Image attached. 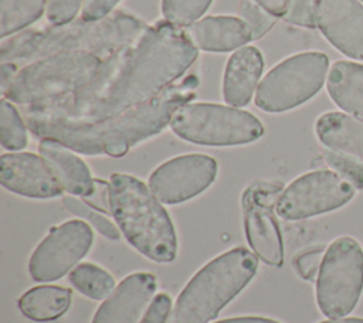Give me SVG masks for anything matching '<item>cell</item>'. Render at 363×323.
I'll list each match as a JSON object with an SVG mask.
<instances>
[{
    "label": "cell",
    "mask_w": 363,
    "mask_h": 323,
    "mask_svg": "<svg viewBox=\"0 0 363 323\" xmlns=\"http://www.w3.org/2000/svg\"><path fill=\"white\" fill-rule=\"evenodd\" d=\"M157 289V279L149 272L128 275L96 309L91 323H138Z\"/></svg>",
    "instance_id": "2e32d148"
},
{
    "label": "cell",
    "mask_w": 363,
    "mask_h": 323,
    "mask_svg": "<svg viewBox=\"0 0 363 323\" xmlns=\"http://www.w3.org/2000/svg\"><path fill=\"white\" fill-rule=\"evenodd\" d=\"M284 20L299 27L315 28L313 0H291L286 13L284 14Z\"/></svg>",
    "instance_id": "1f68e13d"
},
{
    "label": "cell",
    "mask_w": 363,
    "mask_h": 323,
    "mask_svg": "<svg viewBox=\"0 0 363 323\" xmlns=\"http://www.w3.org/2000/svg\"><path fill=\"white\" fill-rule=\"evenodd\" d=\"M354 196V187L333 170H313L296 177L279 194L277 215L288 220H305L346 205Z\"/></svg>",
    "instance_id": "30bf717a"
},
{
    "label": "cell",
    "mask_w": 363,
    "mask_h": 323,
    "mask_svg": "<svg viewBox=\"0 0 363 323\" xmlns=\"http://www.w3.org/2000/svg\"><path fill=\"white\" fill-rule=\"evenodd\" d=\"M197 50L228 52L252 40L242 18L234 16H207L184 28Z\"/></svg>",
    "instance_id": "ac0fdd59"
},
{
    "label": "cell",
    "mask_w": 363,
    "mask_h": 323,
    "mask_svg": "<svg viewBox=\"0 0 363 323\" xmlns=\"http://www.w3.org/2000/svg\"><path fill=\"white\" fill-rule=\"evenodd\" d=\"M319 142L363 162V120L342 112H326L315 123Z\"/></svg>",
    "instance_id": "ffe728a7"
},
{
    "label": "cell",
    "mask_w": 363,
    "mask_h": 323,
    "mask_svg": "<svg viewBox=\"0 0 363 323\" xmlns=\"http://www.w3.org/2000/svg\"><path fill=\"white\" fill-rule=\"evenodd\" d=\"M216 159L203 153L176 156L157 166L149 177V188L163 204L184 203L207 190L217 177Z\"/></svg>",
    "instance_id": "4fadbf2b"
},
{
    "label": "cell",
    "mask_w": 363,
    "mask_h": 323,
    "mask_svg": "<svg viewBox=\"0 0 363 323\" xmlns=\"http://www.w3.org/2000/svg\"><path fill=\"white\" fill-rule=\"evenodd\" d=\"M240 18L247 24L252 40L264 37L277 23V17L268 13L255 0H241Z\"/></svg>",
    "instance_id": "f1b7e54d"
},
{
    "label": "cell",
    "mask_w": 363,
    "mask_h": 323,
    "mask_svg": "<svg viewBox=\"0 0 363 323\" xmlns=\"http://www.w3.org/2000/svg\"><path fill=\"white\" fill-rule=\"evenodd\" d=\"M72 290L57 285L30 288L18 299L20 312L34 322H50L61 317L71 306Z\"/></svg>",
    "instance_id": "7402d4cb"
},
{
    "label": "cell",
    "mask_w": 363,
    "mask_h": 323,
    "mask_svg": "<svg viewBox=\"0 0 363 323\" xmlns=\"http://www.w3.org/2000/svg\"><path fill=\"white\" fill-rule=\"evenodd\" d=\"M329 58L319 51L291 55L261 79L254 102L268 113L291 110L313 98L325 84Z\"/></svg>",
    "instance_id": "ba28073f"
},
{
    "label": "cell",
    "mask_w": 363,
    "mask_h": 323,
    "mask_svg": "<svg viewBox=\"0 0 363 323\" xmlns=\"http://www.w3.org/2000/svg\"><path fill=\"white\" fill-rule=\"evenodd\" d=\"M85 203H88L95 210L111 215V186L109 181L95 178L94 180V190L89 196L82 198Z\"/></svg>",
    "instance_id": "e575fe53"
},
{
    "label": "cell",
    "mask_w": 363,
    "mask_h": 323,
    "mask_svg": "<svg viewBox=\"0 0 363 323\" xmlns=\"http://www.w3.org/2000/svg\"><path fill=\"white\" fill-rule=\"evenodd\" d=\"M172 312V298L167 293L156 295L139 323H167Z\"/></svg>",
    "instance_id": "d6a6232c"
},
{
    "label": "cell",
    "mask_w": 363,
    "mask_h": 323,
    "mask_svg": "<svg viewBox=\"0 0 363 323\" xmlns=\"http://www.w3.org/2000/svg\"><path fill=\"white\" fill-rule=\"evenodd\" d=\"M68 280L78 292L95 300L106 299L116 288L113 276L91 262L78 264L69 272Z\"/></svg>",
    "instance_id": "cb8c5ba5"
},
{
    "label": "cell",
    "mask_w": 363,
    "mask_h": 323,
    "mask_svg": "<svg viewBox=\"0 0 363 323\" xmlns=\"http://www.w3.org/2000/svg\"><path fill=\"white\" fill-rule=\"evenodd\" d=\"M18 65L13 64V62H1V91H4L10 82L13 81V78L16 76V74L18 72Z\"/></svg>",
    "instance_id": "74e56055"
},
{
    "label": "cell",
    "mask_w": 363,
    "mask_h": 323,
    "mask_svg": "<svg viewBox=\"0 0 363 323\" xmlns=\"http://www.w3.org/2000/svg\"><path fill=\"white\" fill-rule=\"evenodd\" d=\"M199 86L196 74L186 75L157 98L96 122H81L26 112L28 130L38 139L50 137L88 156L122 157L138 143L160 133L174 112L189 103Z\"/></svg>",
    "instance_id": "7a4b0ae2"
},
{
    "label": "cell",
    "mask_w": 363,
    "mask_h": 323,
    "mask_svg": "<svg viewBox=\"0 0 363 323\" xmlns=\"http://www.w3.org/2000/svg\"><path fill=\"white\" fill-rule=\"evenodd\" d=\"M174 135L201 146H238L258 140L264 135L261 120L240 108L189 102L180 106L172 120Z\"/></svg>",
    "instance_id": "52a82bcc"
},
{
    "label": "cell",
    "mask_w": 363,
    "mask_h": 323,
    "mask_svg": "<svg viewBox=\"0 0 363 323\" xmlns=\"http://www.w3.org/2000/svg\"><path fill=\"white\" fill-rule=\"evenodd\" d=\"M147 27L139 18L116 11L99 21L78 20L65 26L27 30L3 41L0 60L24 67L52 54L78 51L106 58L136 40Z\"/></svg>",
    "instance_id": "3957f363"
},
{
    "label": "cell",
    "mask_w": 363,
    "mask_h": 323,
    "mask_svg": "<svg viewBox=\"0 0 363 323\" xmlns=\"http://www.w3.org/2000/svg\"><path fill=\"white\" fill-rule=\"evenodd\" d=\"M363 290V249L352 237H339L325 251L316 278V303L322 314H349Z\"/></svg>",
    "instance_id": "9c48e42d"
},
{
    "label": "cell",
    "mask_w": 363,
    "mask_h": 323,
    "mask_svg": "<svg viewBox=\"0 0 363 323\" xmlns=\"http://www.w3.org/2000/svg\"><path fill=\"white\" fill-rule=\"evenodd\" d=\"M325 251L326 249L323 246L309 248V249L301 252L294 259V266L302 279L315 280L318 278Z\"/></svg>",
    "instance_id": "4dcf8cb0"
},
{
    "label": "cell",
    "mask_w": 363,
    "mask_h": 323,
    "mask_svg": "<svg viewBox=\"0 0 363 323\" xmlns=\"http://www.w3.org/2000/svg\"><path fill=\"white\" fill-rule=\"evenodd\" d=\"M213 0H162L163 20L176 27H189L210 7Z\"/></svg>",
    "instance_id": "4316f807"
},
{
    "label": "cell",
    "mask_w": 363,
    "mask_h": 323,
    "mask_svg": "<svg viewBox=\"0 0 363 323\" xmlns=\"http://www.w3.org/2000/svg\"><path fill=\"white\" fill-rule=\"evenodd\" d=\"M360 1H363V0H360Z\"/></svg>",
    "instance_id": "ab89813d"
},
{
    "label": "cell",
    "mask_w": 363,
    "mask_h": 323,
    "mask_svg": "<svg viewBox=\"0 0 363 323\" xmlns=\"http://www.w3.org/2000/svg\"><path fill=\"white\" fill-rule=\"evenodd\" d=\"M92 242V228L82 220H69L52 227L30 256V276L44 283L58 280L77 266Z\"/></svg>",
    "instance_id": "7c38bea8"
},
{
    "label": "cell",
    "mask_w": 363,
    "mask_h": 323,
    "mask_svg": "<svg viewBox=\"0 0 363 323\" xmlns=\"http://www.w3.org/2000/svg\"><path fill=\"white\" fill-rule=\"evenodd\" d=\"M258 256L238 246L223 252L187 282L167 323H208L255 276Z\"/></svg>",
    "instance_id": "5b68a950"
},
{
    "label": "cell",
    "mask_w": 363,
    "mask_h": 323,
    "mask_svg": "<svg viewBox=\"0 0 363 323\" xmlns=\"http://www.w3.org/2000/svg\"><path fill=\"white\" fill-rule=\"evenodd\" d=\"M281 193L279 184L257 180L245 187L241 197L247 242L262 262L275 268L284 264V239L275 215Z\"/></svg>",
    "instance_id": "8fae6325"
},
{
    "label": "cell",
    "mask_w": 363,
    "mask_h": 323,
    "mask_svg": "<svg viewBox=\"0 0 363 323\" xmlns=\"http://www.w3.org/2000/svg\"><path fill=\"white\" fill-rule=\"evenodd\" d=\"M255 1L275 17H284L291 3V0H255Z\"/></svg>",
    "instance_id": "d590c367"
},
{
    "label": "cell",
    "mask_w": 363,
    "mask_h": 323,
    "mask_svg": "<svg viewBox=\"0 0 363 323\" xmlns=\"http://www.w3.org/2000/svg\"><path fill=\"white\" fill-rule=\"evenodd\" d=\"M48 0H0V37L4 40L33 23L47 8Z\"/></svg>",
    "instance_id": "603a6c76"
},
{
    "label": "cell",
    "mask_w": 363,
    "mask_h": 323,
    "mask_svg": "<svg viewBox=\"0 0 363 323\" xmlns=\"http://www.w3.org/2000/svg\"><path fill=\"white\" fill-rule=\"evenodd\" d=\"M109 186L111 215L125 239L153 262H172L177 255V237L162 201L128 173H113Z\"/></svg>",
    "instance_id": "277c9868"
},
{
    "label": "cell",
    "mask_w": 363,
    "mask_h": 323,
    "mask_svg": "<svg viewBox=\"0 0 363 323\" xmlns=\"http://www.w3.org/2000/svg\"><path fill=\"white\" fill-rule=\"evenodd\" d=\"M84 0H48L45 17L51 26H65L74 21Z\"/></svg>",
    "instance_id": "f546056e"
},
{
    "label": "cell",
    "mask_w": 363,
    "mask_h": 323,
    "mask_svg": "<svg viewBox=\"0 0 363 323\" xmlns=\"http://www.w3.org/2000/svg\"><path fill=\"white\" fill-rule=\"evenodd\" d=\"M315 23L343 55L363 61V6L359 0H313Z\"/></svg>",
    "instance_id": "5bb4252c"
},
{
    "label": "cell",
    "mask_w": 363,
    "mask_h": 323,
    "mask_svg": "<svg viewBox=\"0 0 363 323\" xmlns=\"http://www.w3.org/2000/svg\"><path fill=\"white\" fill-rule=\"evenodd\" d=\"M264 71V57L254 45H244L228 58L223 76V98L230 106L250 103Z\"/></svg>",
    "instance_id": "e0dca14e"
},
{
    "label": "cell",
    "mask_w": 363,
    "mask_h": 323,
    "mask_svg": "<svg viewBox=\"0 0 363 323\" xmlns=\"http://www.w3.org/2000/svg\"><path fill=\"white\" fill-rule=\"evenodd\" d=\"M0 183L6 190L30 198H54L64 191L47 162L31 152L1 154Z\"/></svg>",
    "instance_id": "9a60e30c"
},
{
    "label": "cell",
    "mask_w": 363,
    "mask_h": 323,
    "mask_svg": "<svg viewBox=\"0 0 363 323\" xmlns=\"http://www.w3.org/2000/svg\"><path fill=\"white\" fill-rule=\"evenodd\" d=\"M330 99L347 115L363 120V65L346 60L333 62L326 78Z\"/></svg>",
    "instance_id": "44dd1931"
},
{
    "label": "cell",
    "mask_w": 363,
    "mask_h": 323,
    "mask_svg": "<svg viewBox=\"0 0 363 323\" xmlns=\"http://www.w3.org/2000/svg\"><path fill=\"white\" fill-rule=\"evenodd\" d=\"M323 159L326 164L339 176L346 178L354 188L363 190V162L332 149L323 150Z\"/></svg>",
    "instance_id": "83f0119b"
},
{
    "label": "cell",
    "mask_w": 363,
    "mask_h": 323,
    "mask_svg": "<svg viewBox=\"0 0 363 323\" xmlns=\"http://www.w3.org/2000/svg\"><path fill=\"white\" fill-rule=\"evenodd\" d=\"M214 323H281V322L269 317H261V316H240V317H228V319L217 320Z\"/></svg>",
    "instance_id": "8d00e7d4"
},
{
    "label": "cell",
    "mask_w": 363,
    "mask_h": 323,
    "mask_svg": "<svg viewBox=\"0 0 363 323\" xmlns=\"http://www.w3.org/2000/svg\"><path fill=\"white\" fill-rule=\"evenodd\" d=\"M62 204L64 207L71 211L72 214H75L77 217H79L81 220H85L89 225H92L101 235L106 237L108 239L112 241H118L121 238V230L118 228L116 224H113L106 214L95 210L94 207H91L88 203H85L84 200L77 198L75 196H65L62 197Z\"/></svg>",
    "instance_id": "484cf974"
},
{
    "label": "cell",
    "mask_w": 363,
    "mask_h": 323,
    "mask_svg": "<svg viewBox=\"0 0 363 323\" xmlns=\"http://www.w3.org/2000/svg\"><path fill=\"white\" fill-rule=\"evenodd\" d=\"M197 57L199 50L186 31L160 20L108 55L86 86L27 110L81 122L104 120L157 98L189 71Z\"/></svg>",
    "instance_id": "6da1fadb"
},
{
    "label": "cell",
    "mask_w": 363,
    "mask_h": 323,
    "mask_svg": "<svg viewBox=\"0 0 363 323\" xmlns=\"http://www.w3.org/2000/svg\"><path fill=\"white\" fill-rule=\"evenodd\" d=\"M121 0H84L81 8V20L99 21L109 17Z\"/></svg>",
    "instance_id": "836d02e7"
},
{
    "label": "cell",
    "mask_w": 363,
    "mask_h": 323,
    "mask_svg": "<svg viewBox=\"0 0 363 323\" xmlns=\"http://www.w3.org/2000/svg\"><path fill=\"white\" fill-rule=\"evenodd\" d=\"M0 142L10 152L23 150L28 143L27 128L18 110L9 99L0 101Z\"/></svg>",
    "instance_id": "d4e9b609"
},
{
    "label": "cell",
    "mask_w": 363,
    "mask_h": 323,
    "mask_svg": "<svg viewBox=\"0 0 363 323\" xmlns=\"http://www.w3.org/2000/svg\"><path fill=\"white\" fill-rule=\"evenodd\" d=\"M38 153L51 167L64 191L75 197H86L94 190V177L86 163L55 139H40Z\"/></svg>",
    "instance_id": "d6986e66"
},
{
    "label": "cell",
    "mask_w": 363,
    "mask_h": 323,
    "mask_svg": "<svg viewBox=\"0 0 363 323\" xmlns=\"http://www.w3.org/2000/svg\"><path fill=\"white\" fill-rule=\"evenodd\" d=\"M104 60L85 51L58 52L35 60L18 69L3 95L14 103L30 106L62 99L86 86Z\"/></svg>",
    "instance_id": "8992f818"
},
{
    "label": "cell",
    "mask_w": 363,
    "mask_h": 323,
    "mask_svg": "<svg viewBox=\"0 0 363 323\" xmlns=\"http://www.w3.org/2000/svg\"><path fill=\"white\" fill-rule=\"evenodd\" d=\"M319 323H363L362 317H337V319H329Z\"/></svg>",
    "instance_id": "f35d334b"
}]
</instances>
